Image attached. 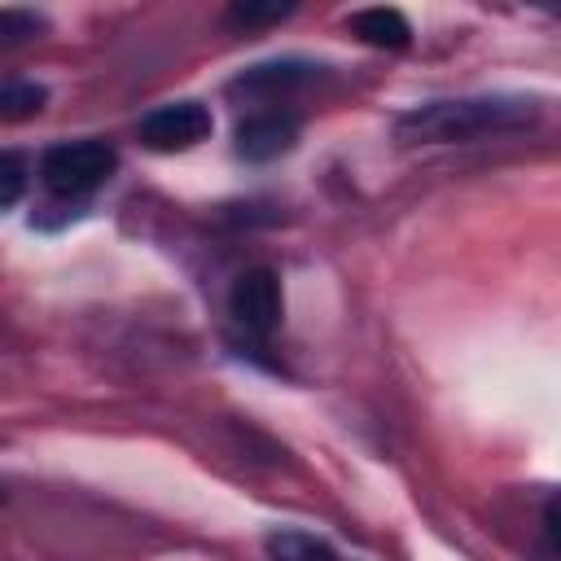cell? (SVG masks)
Wrapping results in <instances>:
<instances>
[{"instance_id":"cell-1","label":"cell","mask_w":561,"mask_h":561,"mask_svg":"<svg viewBox=\"0 0 561 561\" xmlns=\"http://www.w3.org/2000/svg\"><path fill=\"white\" fill-rule=\"evenodd\" d=\"M535 123H539L535 96L491 92V96H447V101L412 105L394 118V136L403 145H465V140H482V136L522 131Z\"/></svg>"},{"instance_id":"cell-13","label":"cell","mask_w":561,"mask_h":561,"mask_svg":"<svg viewBox=\"0 0 561 561\" xmlns=\"http://www.w3.org/2000/svg\"><path fill=\"white\" fill-rule=\"evenodd\" d=\"M0 504H4V491H0Z\"/></svg>"},{"instance_id":"cell-11","label":"cell","mask_w":561,"mask_h":561,"mask_svg":"<svg viewBox=\"0 0 561 561\" xmlns=\"http://www.w3.org/2000/svg\"><path fill=\"white\" fill-rule=\"evenodd\" d=\"M22 193H26V162H22V153L0 149V215L9 206H18Z\"/></svg>"},{"instance_id":"cell-12","label":"cell","mask_w":561,"mask_h":561,"mask_svg":"<svg viewBox=\"0 0 561 561\" xmlns=\"http://www.w3.org/2000/svg\"><path fill=\"white\" fill-rule=\"evenodd\" d=\"M39 26H44V18L31 13V9H0V44H22Z\"/></svg>"},{"instance_id":"cell-4","label":"cell","mask_w":561,"mask_h":561,"mask_svg":"<svg viewBox=\"0 0 561 561\" xmlns=\"http://www.w3.org/2000/svg\"><path fill=\"white\" fill-rule=\"evenodd\" d=\"M320 70L324 66H316V61H307V57H276V61H254V66H245L232 83H228V96H245V101H254V105H280L285 96H294V92H302L307 83H316L320 79Z\"/></svg>"},{"instance_id":"cell-3","label":"cell","mask_w":561,"mask_h":561,"mask_svg":"<svg viewBox=\"0 0 561 561\" xmlns=\"http://www.w3.org/2000/svg\"><path fill=\"white\" fill-rule=\"evenodd\" d=\"M228 316L237 329H245L250 337H272L280 329L285 316V298H280V280L272 267H250L232 280L228 294Z\"/></svg>"},{"instance_id":"cell-2","label":"cell","mask_w":561,"mask_h":561,"mask_svg":"<svg viewBox=\"0 0 561 561\" xmlns=\"http://www.w3.org/2000/svg\"><path fill=\"white\" fill-rule=\"evenodd\" d=\"M114 167H118L114 145L96 140V136H83V140L48 145L44 158H39V180L53 197L79 202V197H92L101 184H110Z\"/></svg>"},{"instance_id":"cell-7","label":"cell","mask_w":561,"mask_h":561,"mask_svg":"<svg viewBox=\"0 0 561 561\" xmlns=\"http://www.w3.org/2000/svg\"><path fill=\"white\" fill-rule=\"evenodd\" d=\"M263 552L272 561H355V557H342L329 539L311 535V530H298V526H276L263 535Z\"/></svg>"},{"instance_id":"cell-9","label":"cell","mask_w":561,"mask_h":561,"mask_svg":"<svg viewBox=\"0 0 561 561\" xmlns=\"http://www.w3.org/2000/svg\"><path fill=\"white\" fill-rule=\"evenodd\" d=\"M48 101V88L35 83V79H4L0 83V123H13V118H31L39 114Z\"/></svg>"},{"instance_id":"cell-10","label":"cell","mask_w":561,"mask_h":561,"mask_svg":"<svg viewBox=\"0 0 561 561\" xmlns=\"http://www.w3.org/2000/svg\"><path fill=\"white\" fill-rule=\"evenodd\" d=\"M294 13V0H237L232 9H228V22L232 26H267V22H280V18H289Z\"/></svg>"},{"instance_id":"cell-6","label":"cell","mask_w":561,"mask_h":561,"mask_svg":"<svg viewBox=\"0 0 561 561\" xmlns=\"http://www.w3.org/2000/svg\"><path fill=\"white\" fill-rule=\"evenodd\" d=\"M294 145H298V118L280 114V110H254L232 131V149L245 162H272L280 153H289Z\"/></svg>"},{"instance_id":"cell-8","label":"cell","mask_w":561,"mask_h":561,"mask_svg":"<svg viewBox=\"0 0 561 561\" xmlns=\"http://www.w3.org/2000/svg\"><path fill=\"white\" fill-rule=\"evenodd\" d=\"M351 31H355L364 44H373V48H408V44H412L408 18H403L399 9H386V4L351 13Z\"/></svg>"},{"instance_id":"cell-5","label":"cell","mask_w":561,"mask_h":561,"mask_svg":"<svg viewBox=\"0 0 561 561\" xmlns=\"http://www.w3.org/2000/svg\"><path fill=\"white\" fill-rule=\"evenodd\" d=\"M215 118L202 101H167L140 118V145L153 153H184L210 136Z\"/></svg>"}]
</instances>
